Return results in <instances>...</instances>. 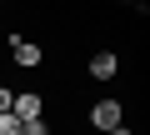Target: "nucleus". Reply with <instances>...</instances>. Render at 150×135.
<instances>
[{"label": "nucleus", "mask_w": 150, "mask_h": 135, "mask_svg": "<svg viewBox=\"0 0 150 135\" xmlns=\"http://www.w3.org/2000/svg\"><path fill=\"white\" fill-rule=\"evenodd\" d=\"M5 110H10V90L0 85V115H5Z\"/></svg>", "instance_id": "obj_7"}, {"label": "nucleus", "mask_w": 150, "mask_h": 135, "mask_svg": "<svg viewBox=\"0 0 150 135\" xmlns=\"http://www.w3.org/2000/svg\"><path fill=\"white\" fill-rule=\"evenodd\" d=\"M20 135H50L45 120H20Z\"/></svg>", "instance_id": "obj_6"}, {"label": "nucleus", "mask_w": 150, "mask_h": 135, "mask_svg": "<svg viewBox=\"0 0 150 135\" xmlns=\"http://www.w3.org/2000/svg\"><path fill=\"white\" fill-rule=\"evenodd\" d=\"M105 135H130V130H125V125H115V130H105Z\"/></svg>", "instance_id": "obj_8"}, {"label": "nucleus", "mask_w": 150, "mask_h": 135, "mask_svg": "<svg viewBox=\"0 0 150 135\" xmlns=\"http://www.w3.org/2000/svg\"><path fill=\"white\" fill-rule=\"evenodd\" d=\"M115 70H120V60H115L110 50H100V55H90V75H95V80H110Z\"/></svg>", "instance_id": "obj_4"}, {"label": "nucleus", "mask_w": 150, "mask_h": 135, "mask_svg": "<svg viewBox=\"0 0 150 135\" xmlns=\"http://www.w3.org/2000/svg\"><path fill=\"white\" fill-rule=\"evenodd\" d=\"M90 125H95V130H115V125H120V100H95Z\"/></svg>", "instance_id": "obj_2"}, {"label": "nucleus", "mask_w": 150, "mask_h": 135, "mask_svg": "<svg viewBox=\"0 0 150 135\" xmlns=\"http://www.w3.org/2000/svg\"><path fill=\"white\" fill-rule=\"evenodd\" d=\"M40 110H45V100H40L35 90H25V95H10V115H15V120H40Z\"/></svg>", "instance_id": "obj_1"}, {"label": "nucleus", "mask_w": 150, "mask_h": 135, "mask_svg": "<svg viewBox=\"0 0 150 135\" xmlns=\"http://www.w3.org/2000/svg\"><path fill=\"white\" fill-rule=\"evenodd\" d=\"M0 135H20V120L5 110V115H0Z\"/></svg>", "instance_id": "obj_5"}, {"label": "nucleus", "mask_w": 150, "mask_h": 135, "mask_svg": "<svg viewBox=\"0 0 150 135\" xmlns=\"http://www.w3.org/2000/svg\"><path fill=\"white\" fill-rule=\"evenodd\" d=\"M10 55H15V65H25V70L45 60V50H40L35 40H20V35H15V45H10Z\"/></svg>", "instance_id": "obj_3"}]
</instances>
